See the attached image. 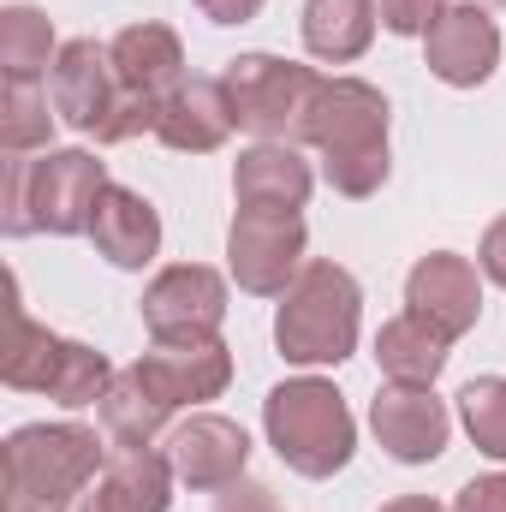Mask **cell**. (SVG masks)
<instances>
[{
	"instance_id": "cell-24",
	"label": "cell",
	"mask_w": 506,
	"mask_h": 512,
	"mask_svg": "<svg viewBox=\"0 0 506 512\" xmlns=\"http://www.w3.org/2000/svg\"><path fill=\"white\" fill-rule=\"evenodd\" d=\"M60 48H54V24L42 6H6L0 12V72L6 84H36L42 72H54Z\"/></svg>"
},
{
	"instance_id": "cell-27",
	"label": "cell",
	"mask_w": 506,
	"mask_h": 512,
	"mask_svg": "<svg viewBox=\"0 0 506 512\" xmlns=\"http://www.w3.org/2000/svg\"><path fill=\"white\" fill-rule=\"evenodd\" d=\"M441 12H447V0H381V24L393 36H429Z\"/></svg>"
},
{
	"instance_id": "cell-3",
	"label": "cell",
	"mask_w": 506,
	"mask_h": 512,
	"mask_svg": "<svg viewBox=\"0 0 506 512\" xmlns=\"http://www.w3.org/2000/svg\"><path fill=\"white\" fill-rule=\"evenodd\" d=\"M358 328H364V286L340 262H304V274L280 292L274 346L286 364L304 370L346 364L358 352Z\"/></svg>"
},
{
	"instance_id": "cell-23",
	"label": "cell",
	"mask_w": 506,
	"mask_h": 512,
	"mask_svg": "<svg viewBox=\"0 0 506 512\" xmlns=\"http://www.w3.org/2000/svg\"><path fill=\"white\" fill-rule=\"evenodd\" d=\"M96 411H102V429L114 435V447H149V441L167 429V417H173V405L149 387V376H143L137 364L108 382V393H102Z\"/></svg>"
},
{
	"instance_id": "cell-21",
	"label": "cell",
	"mask_w": 506,
	"mask_h": 512,
	"mask_svg": "<svg viewBox=\"0 0 506 512\" xmlns=\"http://www.w3.org/2000/svg\"><path fill=\"white\" fill-rule=\"evenodd\" d=\"M376 12V0H304V18H298L304 48L328 66H352L376 42Z\"/></svg>"
},
{
	"instance_id": "cell-12",
	"label": "cell",
	"mask_w": 506,
	"mask_h": 512,
	"mask_svg": "<svg viewBox=\"0 0 506 512\" xmlns=\"http://www.w3.org/2000/svg\"><path fill=\"white\" fill-rule=\"evenodd\" d=\"M370 429L399 465H429V459L447 453L453 411H447V399H435V387L387 382L370 399Z\"/></svg>"
},
{
	"instance_id": "cell-10",
	"label": "cell",
	"mask_w": 506,
	"mask_h": 512,
	"mask_svg": "<svg viewBox=\"0 0 506 512\" xmlns=\"http://www.w3.org/2000/svg\"><path fill=\"white\" fill-rule=\"evenodd\" d=\"M405 310L423 316L441 340H465L483 316V268L459 251H429L405 274Z\"/></svg>"
},
{
	"instance_id": "cell-7",
	"label": "cell",
	"mask_w": 506,
	"mask_h": 512,
	"mask_svg": "<svg viewBox=\"0 0 506 512\" xmlns=\"http://www.w3.org/2000/svg\"><path fill=\"white\" fill-rule=\"evenodd\" d=\"M221 78H227L239 126L256 131V143H304L322 72L280 60V54H239Z\"/></svg>"
},
{
	"instance_id": "cell-5",
	"label": "cell",
	"mask_w": 506,
	"mask_h": 512,
	"mask_svg": "<svg viewBox=\"0 0 506 512\" xmlns=\"http://www.w3.org/2000/svg\"><path fill=\"white\" fill-rule=\"evenodd\" d=\"M114 376L120 370L96 346L60 340L42 322H30L24 304H18V280H12V334H6V352H0V382L18 387V393H48L66 411H84V405H102Z\"/></svg>"
},
{
	"instance_id": "cell-33",
	"label": "cell",
	"mask_w": 506,
	"mask_h": 512,
	"mask_svg": "<svg viewBox=\"0 0 506 512\" xmlns=\"http://www.w3.org/2000/svg\"><path fill=\"white\" fill-rule=\"evenodd\" d=\"M6 512H66L60 501H36V495H6Z\"/></svg>"
},
{
	"instance_id": "cell-28",
	"label": "cell",
	"mask_w": 506,
	"mask_h": 512,
	"mask_svg": "<svg viewBox=\"0 0 506 512\" xmlns=\"http://www.w3.org/2000/svg\"><path fill=\"white\" fill-rule=\"evenodd\" d=\"M453 512H506V471L471 477V483L453 495Z\"/></svg>"
},
{
	"instance_id": "cell-26",
	"label": "cell",
	"mask_w": 506,
	"mask_h": 512,
	"mask_svg": "<svg viewBox=\"0 0 506 512\" xmlns=\"http://www.w3.org/2000/svg\"><path fill=\"white\" fill-rule=\"evenodd\" d=\"M459 423L477 441V453L506 465V376H477L459 387Z\"/></svg>"
},
{
	"instance_id": "cell-30",
	"label": "cell",
	"mask_w": 506,
	"mask_h": 512,
	"mask_svg": "<svg viewBox=\"0 0 506 512\" xmlns=\"http://www.w3.org/2000/svg\"><path fill=\"white\" fill-rule=\"evenodd\" d=\"M477 268H483L495 286H506V215H501V221H489V233H483V251H477Z\"/></svg>"
},
{
	"instance_id": "cell-19",
	"label": "cell",
	"mask_w": 506,
	"mask_h": 512,
	"mask_svg": "<svg viewBox=\"0 0 506 512\" xmlns=\"http://www.w3.org/2000/svg\"><path fill=\"white\" fill-rule=\"evenodd\" d=\"M310 185H316V173L298 155V143H251L233 161V197L245 209H304Z\"/></svg>"
},
{
	"instance_id": "cell-6",
	"label": "cell",
	"mask_w": 506,
	"mask_h": 512,
	"mask_svg": "<svg viewBox=\"0 0 506 512\" xmlns=\"http://www.w3.org/2000/svg\"><path fill=\"white\" fill-rule=\"evenodd\" d=\"M102 465H108V447L84 423H24L6 435V453H0L6 495H36L60 507L84 495Z\"/></svg>"
},
{
	"instance_id": "cell-11",
	"label": "cell",
	"mask_w": 506,
	"mask_h": 512,
	"mask_svg": "<svg viewBox=\"0 0 506 512\" xmlns=\"http://www.w3.org/2000/svg\"><path fill=\"white\" fill-rule=\"evenodd\" d=\"M167 459L179 471L185 489H203V495H221L245 477L251 465V435L221 417V411H191L173 435H167Z\"/></svg>"
},
{
	"instance_id": "cell-15",
	"label": "cell",
	"mask_w": 506,
	"mask_h": 512,
	"mask_svg": "<svg viewBox=\"0 0 506 512\" xmlns=\"http://www.w3.org/2000/svg\"><path fill=\"white\" fill-rule=\"evenodd\" d=\"M137 370L149 376V387L179 411V405H203V399H221L233 382V352L227 340H155Z\"/></svg>"
},
{
	"instance_id": "cell-22",
	"label": "cell",
	"mask_w": 506,
	"mask_h": 512,
	"mask_svg": "<svg viewBox=\"0 0 506 512\" xmlns=\"http://www.w3.org/2000/svg\"><path fill=\"white\" fill-rule=\"evenodd\" d=\"M447 346L453 340H441L423 316H393V322H381L376 334V364L387 382H411V387H435V376L447 370Z\"/></svg>"
},
{
	"instance_id": "cell-4",
	"label": "cell",
	"mask_w": 506,
	"mask_h": 512,
	"mask_svg": "<svg viewBox=\"0 0 506 512\" xmlns=\"http://www.w3.org/2000/svg\"><path fill=\"white\" fill-rule=\"evenodd\" d=\"M262 429H268V447L280 453V465H292L310 483L346 471L352 453H358V423H352L340 387L322 382V376H298V382L268 387Z\"/></svg>"
},
{
	"instance_id": "cell-29",
	"label": "cell",
	"mask_w": 506,
	"mask_h": 512,
	"mask_svg": "<svg viewBox=\"0 0 506 512\" xmlns=\"http://www.w3.org/2000/svg\"><path fill=\"white\" fill-rule=\"evenodd\" d=\"M215 512H274V495H268L262 483H251V477H239L233 489H221Z\"/></svg>"
},
{
	"instance_id": "cell-31",
	"label": "cell",
	"mask_w": 506,
	"mask_h": 512,
	"mask_svg": "<svg viewBox=\"0 0 506 512\" xmlns=\"http://www.w3.org/2000/svg\"><path fill=\"white\" fill-rule=\"evenodd\" d=\"M203 6V18H215V24H251L256 12H262V0H197Z\"/></svg>"
},
{
	"instance_id": "cell-18",
	"label": "cell",
	"mask_w": 506,
	"mask_h": 512,
	"mask_svg": "<svg viewBox=\"0 0 506 512\" xmlns=\"http://www.w3.org/2000/svg\"><path fill=\"white\" fill-rule=\"evenodd\" d=\"M90 245L108 256L114 268H149L161 251V215L143 191L131 185H108L102 203H96V221H90Z\"/></svg>"
},
{
	"instance_id": "cell-8",
	"label": "cell",
	"mask_w": 506,
	"mask_h": 512,
	"mask_svg": "<svg viewBox=\"0 0 506 512\" xmlns=\"http://www.w3.org/2000/svg\"><path fill=\"white\" fill-rule=\"evenodd\" d=\"M304 215L298 209H245L227 227V268L239 280V292L251 298H280L298 274H304Z\"/></svg>"
},
{
	"instance_id": "cell-25",
	"label": "cell",
	"mask_w": 506,
	"mask_h": 512,
	"mask_svg": "<svg viewBox=\"0 0 506 512\" xmlns=\"http://www.w3.org/2000/svg\"><path fill=\"white\" fill-rule=\"evenodd\" d=\"M54 96H42L36 84H6L0 90V149L6 155H30L54 137Z\"/></svg>"
},
{
	"instance_id": "cell-13",
	"label": "cell",
	"mask_w": 506,
	"mask_h": 512,
	"mask_svg": "<svg viewBox=\"0 0 506 512\" xmlns=\"http://www.w3.org/2000/svg\"><path fill=\"white\" fill-rule=\"evenodd\" d=\"M423 54H429V72L453 90H477L495 78L501 66V24L495 12L483 6H447L435 18V30L423 36Z\"/></svg>"
},
{
	"instance_id": "cell-35",
	"label": "cell",
	"mask_w": 506,
	"mask_h": 512,
	"mask_svg": "<svg viewBox=\"0 0 506 512\" xmlns=\"http://www.w3.org/2000/svg\"><path fill=\"white\" fill-rule=\"evenodd\" d=\"M453 6H483V12H495L501 0H453Z\"/></svg>"
},
{
	"instance_id": "cell-9",
	"label": "cell",
	"mask_w": 506,
	"mask_h": 512,
	"mask_svg": "<svg viewBox=\"0 0 506 512\" xmlns=\"http://www.w3.org/2000/svg\"><path fill=\"white\" fill-rule=\"evenodd\" d=\"M149 340H215L227 322V280L209 262H173L143 286Z\"/></svg>"
},
{
	"instance_id": "cell-14",
	"label": "cell",
	"mask_w": 506,
	"mask_h": 512,
	"mask_svg": "<svg viewBox=\"0 0 506 512\" xmlns=\"http://www.w3.org/2000/svg\"><path fill=\"white\" fill-rule=\"evenodd\" d=\"M48 96H54V114L66 126L90 137V131L108 120L114 96H120V72H114L108 42H96V36L66 42L60 60H54V72H48Z\"/></svg>"
},
{
	"instance_id": "cell-20",
	"label": "cell",
	"mask_w": 506,
	"mask_h": 512,
	"mask_svg": "<svg viewBox=\"0 0 506 512\" xmlns=\"http://www.w3.org/2000/svg\"><path fill=\"white\" fill-rule=\"evenodd\" d=\"M173 459L155 453V447H114L108 465H102V483L96 495L108 501L114 512H167L173 507Z\"/></svg>"
},
{
	"instance_id": "cell-34",
	"label": "cell",
	"mask_w": 506,
	"mask_h": 512,
	"mask_svg": "<svg viewBox=\"0 0 506 512\" xmlns=\"http://www.w3.org/2000/svg\"><path fill=\"white\" fill-rule=\"evenodd\" d=\"M78 512H114V507H108L102 495H84V501H78Z\"/></svg>"
},
{
	"instance_id": "cell-2",
	"label": "cell",
	"mask_w": 506,
	"mask_h": 512,
	"mask_svg": "<svg viewBox=\"0 0 506 512\" xmlns=\"http://www.w3.org/2000/svg\"><path fill=\"white\" fill-rule=\"evenodd\" d=\"M108 185L114 179H108V167L90 149H48L42 161H12L6 167V191H0V227H6V239H24V233H54V239L90 233L96 203H102Z\"/></svg>"
},
{
	"instance_id": "cell-1",
	"label": "cell",
	"mask_w": 506,
	"mask_h": 512,
	"mask_svg": "<svg viewBox=\"0 0 506 512\" xmlns=\"http://www.w3.org/2000/svg\"><path fill=\"white\" fill-rule=\"evenodd\" d=\"M304 143L322 149V179L340 197H376L393 173L387 155V96L364 78H322Z\"/></svg>"
},
{
	"instance_id": "cell-16",
	"label": "cell",
	"mask_w": 506,
	"mask_h": 512,
	"mask_svg": "<svg viewBox=\"0 0 506 512\" xmlns=\"http://www.w3.org/2000/svg\"><path fill=\"white\" fill-rule=\"evenodd\" d=\"M239 126L233 114V96H227V78H185L167 102H161V120H155V137L179 155H209L221 149Z\"/></svg>"
},
{
	"instance_id": "cell-32",
	"label": "cell",
	"mask_w": 506,
	"mask_h": 512,
	"mask_svg": "<svg viewBox=\"0 0 506 512\" xmlns=\"http://www.w3.org/2000/svg\"><path fill=\"white\" fill-rule=\"evenodd\" d=\"M381 512H453V507H441V501H429V495H399V501H387Z\"/></svg>"
},
{
	"instance_id": "cell-17",
	"label": "cell",
	"mask_w": 506,
	"mask_h": 512,
	"mask_svg": "<svg viewBox=\"0 0 506 512\" xmlns=\"http://www.w3.org/2000/svg\"><path fill=\"white\" fill-rule=\"evenodd\" d=\"M108 54H114L120 90H131V96H149V102H167V96L191 78V72H185V42H179L167 24H155V18L126 24V30L108 42Z\"/></svg>"
}]
</instances>
